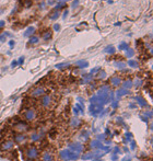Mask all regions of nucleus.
I'll use <instances>...</instances> for the list:
<instances>
[{
  "instance_id": "obj_52",
  "label": "nucleus",
  "mask_w": 153,
  "mask_h": 161,
  "mask_svg": "<svg viewBox=\"0 0 153 161\" xmlns=\"http://www.w3.org/2000/svg\"><path fill=\"white\" fill-rule=\"evenodd\" d=\"M18 66V62L17 60H13L12 63H11V68H14V67H17Z\"/></svg>"
},
{
  "instance_id": "obj_32",
  "label": "nucleus",
  "mask_w": 153,
  "mask_h": 161,
  "mask_svg": "<svg viewBox=\"0 0 153 161\" xmlns=\"http://www.w3.org/2000/svg\"><path fill=\"white\" fill-rule=\"evenodd\" d=\"M76 108L79 110V113H81V114H83V113H84V106H83V104L81 103H77L76 104Z\"/></svg>"
},
{
  "instance_id": "obj_56",
  "label": "nucleus",
  "mask_w": 153,
  "mask_h": 161,
  "mask_svg": "<svg viewBox=\"0 0 153 161\" xmlns=\"http://www.w3.org/2000/svg\"><path fill=\"white\" fill-rule=\"evenodd\" d=\"M73 113H75V115H78L79 114V110L77 108H73Z\"/></svg>"
},
{
  "instance_id": "obj_59",
  "label": "nucleus",
  "mask_w": 153,
  "mask_h": 161,
  "mask_svg": "<svg viewBox=\"0 0 153 161\" xmlns=\"http://www.w3.org/2000/svg\"><path fill=\"white\" fill-rule=\"evenodd\" d=\"M114 150H115V154H119V152H120V149L118 148V147H116Z\"/></svg>"
},
{
  "instance_id": "obj_20",
  "label": "nucleus",
  "mask_w": 153,
  "mask_h": 161,
  "mask_svg": "<svg viewBox=\"0 0 153 161\" xmlns=\"http://www.w3.org/2000/svg\"><path fill=\"white\" fill-rule=\"evenodd\" d=\"M132 87H133V85H132V81H131V80H126V81H124V83H123V88H125V89L129 90V89H131Z\"/></svg>"
},
{
  "instance_id": "obj_13",
  "label": "nucleus",
  "mask_w": 153,
  "mask_h": 161,
  "mask_svg": "<svg viewBox=\"0 0 153 161\" xmlns=\"http://www.w3.org/2000/svg\"><path fill=\"white\" fill-rule=\"evenodd\" d=\"M50 101H52V99H50L49 95H44L43 98H42V104H43V106H48V105L50 104Z\"/></svg>"
},
{
  "instance_id": "obj_12",
  "label": "nucleus",
  "mask_w": 153,
  "mask_h": 161,
  "mask_svg": "<svg viewBox=\"0 0 153 161\" xmlns=\"http://www.w3.org/2000/svg\"><path fill=\"white\" fill-rule=\"evenodd\" d=\"M45 93V89L43 88H36L35 90L32 91V95L33 96H41Z\"/></svg>"
},
{
  "instance_id": "obj_46",
  "label": "nucleus",
  "mask_w": 153,
  "mask_h": 161,
  "mask_svg": "<svg viewBox=\"0 0 153 161\" xmlns=\"http://www.w3.org/2000/svg\"><path fill=\"white\" fill-rule=\"evenodd\" d=\"M130 149H131V150H134V149H136V142H134L133 140L130 141Z\"/></svg>"
},
{
  "instance_id": "obj_44",
  "label": "nucleus",
  "mask_w": 153,
  "mask_h": 161,
  "mask_svg": "<svg viewBox=\"0 0 153 161\" xmlns=\"http://www.w3.org/2000/svg\"><path fill=\"white\" fill-rule=\"evenodd\" d=\"M112 106L115 109V108H117L118 106V100L116 99V100H113V103H112Z\"/></svg>"
},
{
  "instance_id": "obj_31",
  "label": "nucleus",
  "mask_w": 153,
  "mask_h": 161,
  "mask_svg": "<svg viewBox=\"0 0 153 161\" xmlns=\"http://www.w3.org/2000/svg\"><path fill=\"white\" fill-rule=\"evenodd\" d=\"M63 8H66V2H59V3H57L56 6H55V9H56V11L60 10V9H63Z\"/></svg>"
},
{
  "instance_id": "obj_24",
  "label": "nucleus",
  "mask_w": 153,
  "mask_h": 161,
  "mask_svg": "<svg viewBox=\"0 0 153 161\" xmlns=\"http://www.w3.org/2000/svg\"><path fill=\"white\" fill-rule=\"evenodd\" d=\"M89 135H90V132L83 131V132L81 133V135H80V140H86L87 137H89Z\"/></svg>"
},
{
  "instance_id": "obj_43",
  "label": "nucleus",
  "mask_w": 153,
  "mask_h": 161,
  "mask_svg": "<svg viewBox=\"0 0 153 161\" xmlns=\"http://www.w3.org/2000/svg\"><path fill=\"white\" fill-rule=\"evenodd\" d=\"M6 42V36H4V34H0V43H4Z\"/></svg>"
},
{
  "instance_id": "obj_47",
  "label": "nucleus",
  "mask_w": 153,
  "mask_h": 161,
  "mask_svg": "<svg viewBox=\"0 0 153 161\" xmlns=\"http://www.w3.org/2000/svg\"><path fill=\"white\" fill-rule=\"evenodd\" d=\"M57 0H47V4L48 6H54L55 3H56Z\"/></svg>"
},
{
  "instance_id": "obj_7",
  "label": "nucleus",
  "mask_w": 153,
  "mask_h": 161,
  "mask_svg": "<svg viewBox=\"0 0 153 161\" xmlns=\"http://www.w3.org/2000/svg\"><path fill=\"white\" fill-rule=\"evenodd\" d=\"M24 117L26 121H33L35 118V112L33 110H27V111L24 113Z\"/></svg>"
},
{
  "instance_id": "obj_30",
  "label": "nucleus",
  "mask_w": 153,
  "mask_h": 161,
  "mask_svg": "<svg viewBox=\"0 0 153 161\" xmlns=\"http://www.w3.org/2000/svg\"><path fill=\"white\" fill-rule=\"evenodd\" d=\"M43 39H44L45 41H48V40H50V39H52V32H50V31L45 32V33L43 34Z\"/></svg>"
},
{
  "instance_id": "obj_64",
  "label": "nucleus",
  "mask_w": 153,
  "mask_h": 161,
  "mask_svg": "<svg viewBox=\"0 0 153 161\" xmlns=\"http://www.w3.org/2000/svg\"><path fill=\"white\" fill-rule=\"evenodd\" d=\"M35 1H38V0H35Z\"/></svg>"
},
{
  "instance_id": "obj_10",
  "label": "nucleus",
  "mask_w": 153,
  "mask_h": 161,
  "mask_svg": "<svg viewBox=\"0 0 153 161\" xmlns=\"http://www.w3.org/2000/svg\"><path fill=\"white\" fill-rule=\"evenodd\" d=\"M110 83H112L114 87H118L120 83H122V79L117 76H114L110 78Z\"/></svg>"
},
{
  "instance_id": "obj_15",
  "label": "nucleus",
  "mask_w": 153,
  "mask_h": 161,
  "mask_svg": "<svg viewBox=\"0 0 153 161\" xmlns=\"http://www.w3.org/2000/svg\"><path fill=\"white\" fill-rule=\"evenodd\" d=\"M91 80H92V75H91V73H86V75H83L82 76L81 83H89Z\"/></svg>"
},
{
  "instance_id": "obj_8",
  "label": "nucleus",
  "mask_w": 153,
  "mask_h": 161,
  "mask_svg": "<svg viewBox=\"0 0 153 161\" xmlns=\"http://www.w3.org/2000/svg\"><path fill=\"white\" fill-rule=\"evenodd\" d=\"M34 32H35V27L34 26H29L27 29L24 31V33H23V36L24 37H29V36H32L34 34Z\"/></svg>"
},
{
  "instance_id": "obj_21",
  "label": "nucleus",
  "mask_w": 153,
  "mask_h": 161,
  "mask_svg": "<svg viewBox=\"0 0 153 161\" xmlns=\"http://www.w3.org/2000/svg\"><path fill=\"white\" fill-rule=\"evenodd\" d=\"M53 160H54V157L50 152H45L43 155V161H53Z\"/></svg>"
},
{
  "instance_id": "obj_45",
  "label": "nucleus",
  "mask_w": 153,
  "mask_h": 161,
  "mask_svg": "<svg viewBox=\"0 0 153 161\" xmlns=\"http://www.w3.org/2000/svg\"><path fill=\"white\" fill-rule=\"evenodd\" d=\"M9 46H10V47L11 48H13V47H14V45H15V42H14V41H13V40H10V41H9Z\"/></svg>"
},
{
  "instance_id": "obj_40",
  "label": "nucleus",
  "mask_w": 153,
  "mask_h": 161,
  "mask_svg": "<svg viewBox=\"0 0 153 161\" xmlns=\"http://www.w3.org/2000/svg\"><path fill=\"white\" fill-rule=\"evenodd\" d=\"M31 6H32V1H31V0H25L24 7H25V8H30Z\"/></svg>"
},
{
  "instance_id": "obj_2",
  "label": "nucleus",
  "mask_w": 153,
  "mask_h": 161,
  "mask_svg": "<svg viewBox=\"0 0 153 161\" xmlns=\"http://www.w3.org/2000/svg\"><path fill=\"white\" fill-rule=\"evenodd\" d=\"M104 110V105L101 104H90L89 106V113L92 116H97L102 111Z\"/></svg>"
},
{
  "instance_id": "obj_33",
  "label": "nucleus",
  "mask_w": 153,
  "mask_h": 161,
  "mask_svg": "<svg viewBox=\"0 0 153 161\" xmlns=\"http://www.w3.org/2000/svg\"><path fill=\"white\" fill-rule=\"evenodd\" d=\"M105 77H106V72L104 70H100L99 73H97V78L99 79H104Z\"/></svg>"
},
{
  "instance_id": "obj_58",
  "label": "nucleus",
  "mask_w": 153,
  "mask_h": 161,
  "mask_svg": "<svg viewBox=\"0 0 153 161\" xmlns=\"http://www.w3.org/2000/svg\"><path fill=\"white\" fill-rule=\"evenodd\" d=\"M130 160H131V157H125L123 159V161H130Z\"/></svg>"
},
{
  "instance_id": "obj_28",
  "label": "nucleus",
  "mask_w": 153,
  "mask_h": 161,
  "mask_svg": "<svg viewBox=\"0 0 153 161\" xmlns=\"http://www.w3.org/2000/svg\"><path fill=\"white\" fill-rule=\"evenodd\" d=\"M115 67L118 68V69H125V68H126V64L123 63V62H116L115 63Z\"/></svg>"
},
{
  "instance_id": "obj_60",
  "label": "nucleus",
  "mask_w": 153,
  "mask_h": 161,
  "mask_svg": "<svg viewBox=\"0 0 153 161\" xmlns=\"http://www.w3.org/2000/svg\"><path fill=\"white\" fill-rule=\"evenodd\" d=\"M129 108H130V109H132V108H133V109H134V108H136V105H134V104H132V103H131L130 105H129Z\"/></svg>"
},
{
  "instance_id": "obj_63",
  "label": "nucleus",
  "mask_w": 153,
  "mask_h": 161,
  "mask_svg": "<svg viewBox=\"0 0 153 161\" xmlns=\"http://www.w3.org/2000/svg\"><path fill=\"white\" fill-rule=\"evenodd\" d=\"M26 161H32V160H26Z\"/></svg>"
},
{
  "instance_id": "obj_9",
  "label": "nucleus",
  "mask_w": 153,
  "mask_h": 161,
  "mask_svg": "<svg viewBox=\"0 0 153 161\" xmlns=\"http://www.w3.org/2000/svg\"><path fill=\"white\" fill-rule=\"evenodd\" d=\"M80 124H81L80 118H78L77 116H75V117H72V118H71V121H70V125H71V127L77 128V127L80 126Z\"/></svg>"
},
{
  "instance_id": "obj_42",
  "label": "nucleus",
  "mask_w": 153,
  "mask_h": 161,
  "mask_svg": "<svg viewBox=\"0 0 153 161\" xmlns=\"http://www.w3.org/2000/svg\"><path fill=\"white\" fill-rule=\"evenodd\" d=\"M78 4H79V0H73L71 3V8H77Z\"/></svg>"
},
{
  "instance_id": "obj_11",
  "label": "nucleus",
  "mask_w": 153,
  "mask_h": 161,
  "mask_svg": "<svg viewBox=\"0 0 153 161\" xmlns=\"http://www.w3.org/2000/svg\"><path fill=\"white\" fill-rule=\"evenodd\" d=\"M14 127L17 128L18 131L23 132V131H26V129H27V124H26V123H23V122H20V123L15 124Z\"/></svg>"
},
{
  "instance_id": "obj_22",
  "label": "nucleus",
  "mask_w": 153,
  "mask_h": 161,
  "mask_svg": "<svg viewBox=\"0 0 153 161\" xmlns=\"http://www.w3.org/2000/svg\"><path fill=\"white\" fill-rule=\"evenodd\" d=\"M125 55H126V57L131 58V57H133V55H134V50L132 48H128V49L125 50Z\"/></svg>"
},
{
  "instance_id": "obj_6",
  "label": "nucleus",
  "mask_w": 153,
  "mask_h": 161,
  "mask_svg": "<svg viewBox=\"0 0 153 161\" xmlns=\"http://www.w3.org/2000/svg\"><path fill=\"white\" fill-rule=\"evenodd\" d=\"M130 92H129V90H127V89H125V88H122V89H119V90H117L116 91V98H117V100H119L122 96H124V95H127V94H129Z\"/></svg>"
},
{
  "instance_id": "obj_5",
  "label": "nucleus",
  "mask_w": 153,
  "mask_h": 161,
  "mask_svg": "<svg viewBox=\"0 0 153 161\" xmlns=\"http://www.w3.org/2000/svg\"><path fill=\"white\" fill-rule=\"evenodd\" d=\"M37 155H38V151H37V149H36L35 147H32V148H30L29 150H27V152H26V156L30 159L36 158V157H37Z\"/></svg>"
},
{
  "instance_id": "obj_4",
  "label": "nucleus",
  "mask_w": 153,
  "mask_h": 161,
  "mask_svg": "<svg viewBox=\"0 0 153 161\" xmlns=\"http://www.w3.org/2000/svg\"><path fill=\"white\" fill-rule=\"evenodd\" d=\"M12 147H13V141L12 140H6V141H3L2 144L0 145V150L7 151V150L12 149Z\"/></svg>"
},
{
  "instance_id": "obj_19",
  "label": "nucleus",
  "mask_w": 153,
  "mask_h": 161,
  "mask_svg": "<svg viewBox=\"0 0 153 161\" xmlns=\"http://www.w3.org/2000/svg\"><path fill=\"white\" fill-rule=\"evenodd\" d=\"M38 42H39V39L37 37V36H34V35L30 36V39H29V44L34 45V44H37Z\"/></svg>"
},
{
  "instance_id": "obj_49",
  "label": "nucleus",
  "mask_w": 153,
  "mask_h": 161,
  "mask_svg": "<svg viewBox=\"0 0 153 161\" xmlns=\"http://www.w3.org/2000/svg\"><path fill=\"white\" fill-rule=\"evenodd\" d=\"M140 118H141V119H142V121L144 122V123H148V122H149V119H148V117L146 116V115H141V116H140Z\"/></svg>"
},
{
  "instance_id": "obj_36",
  "label": "nucleus",
  "mask_w": 153,
  "mask_h": 161,
  "mask_svg": "<svg viewBox=\"0 0 153 161\" xmlns=\"http://www.w3.org/2000/svg\"><path fill=\"white\" fill-rule=\"evenodd\" d=\"M96 139L97 140H99V141H104L105 140V135L104 134H100V135H97V138H96Z\"/></svg>"
},
{
  "instance_id": "obj_39",
  "label": "nucleus",
  "mask_w": 153,
  "mask_h": 161,
  "mask_svg": "<svg viewBox=\"0 0 153 161\" xmlns=\"http://www.w3.org/2000/svg\"><path fill=\"white\" fill-rule=\"evenodd\" d=\"M132 85H133L134 87H140V86L142 85V81H141V80H136L134 82H132Z\"/></svg>"
},
{
  "instance_id": "obj_27",
  "label": "nucleus",
  "mask_w": 153,
  "mask_h": 161,
  "mask_svg": "<svg viewBox=\"0 0 153 161\" xmlns=\"http://www.w3.org/2000/svg\"><path fill=\"white\" fill-rule=\"evenodd\" d=\"M128 48H129V46H128V44L126 42H122L118 45V49H120V50H126Z\"/></svg>"
},
{
  "instance_id": "obj_54",
  "label": "nucleus",
  "mask_w": 153,
  "mask_h": 161,
  "mask_svg": "<svg viewBox=\"0 0 153 161\" xmlns=\"http://www.w3.org/2000/svg\"><path fill=\"white\" fill-rule=\"evenodd\" d=\"M3 34H4V36H9V37H12V34H10V33H9V32L8 31H6V32H3Z\"/></svg>"
},
{
  "instance_id": "obj_1",
  "label": "nucleus",
  "mask_w": 153,
  "mask_h": 161,
  "mask_svg": "<svg viewBox=\"0 0 153 161\" xmlns=\"http://www.w3.org/2000/svg\"><path fill=\"white\" fill-rule=\"evenodd\" d=\"M59 156H60V159H61L62 161H77L79 158H80L79 154L73 152V151L69 150V149L61 150Z\"/></svg>"
},
{
  "instance_id": "obj_53",
  "label": "nucleus",
  "mask_w": 153,
  "mask_h": 161,
  "mask_svg": "<svg viewBox=\"0 0 153 161\" xmlns=\"http://www.w3.org/2000/svg\"><path fill=\"white\" fill-rule=\"evenodd\" d=\"M112 160H113V161H118V157H117V155H115V154H114V155L112 156Z\"/></svg>"
},
{
  "instance_id": "obj_23",
  "label": "nucleus",
  "mask_w": 153,
  "mask_h": 161,
  "mask_svg": "<svg viewBox=\"0 0 153 161\" xmlns=\"http://www.w3.org/2000/svg\"><path fill=\"white\" fill-rule=\"evenodd\" d=\"M59 17H60L59 11H54L53 13H50V14H49V19L50 20H57Z\"/></svg>"
},
{
  "instance_id": "obj_29",
  "label": "nucleus",
  "mask_w": 153,
  "mask_h": 161,
  "mask_svg": "<svg viewBox=\"0 0 153 161\" xmlns=\"http://www.w3.org/2000/svg\"><path fill=\"white\" fill-rule=\"evenodd\" d=\"M24 139H25V136L23 135V134H18V135L15 136V141H17V142H22Z\"/></svg>"
},
{
  "instance_id": "obj_16",
  "label": "nucleus",
  "mask_w": 153,
  "mask_h": 161,
  "mask_svg": "<svg viewBox=\"0 0 153 161\" xmlns=\"http://www.w3.org/2000/svg\"><path fill=\"white\" fill-rule=\"evenodd\" d=\"M76 65H77L79 68L83 69V68H86L87 66H89V63H87L86 60H83V59H81V60H78V62L76 63Z\"/></svg>"
},
{
  "instance_id": "obj_41",
  "label": "nucleus",
  "mask_w": 153,
  "mask_h": 161,
  "mask_svg": "<svg viewBox=\"0 0 153 161\" xmlns=\"http://www.w3.org/2000/svg\"><path fill=\"white\" fill-rule=\"evenodd\" d=\"M54 31H55V32H59V31H60V24L56 23V24L54 25Z\"/></svg>"
},
{
  "instance_id": "obj_34",
  "label": "nucleus",
  "mask_w": 153,
  "mask_h": 161,
  "mask_svg": "<svg viewBox=\"0 0 153 161\" xmlns=\"http://www.w3.org/2000/svg\"><path fill=\"white\" fill-rule=\"evenodd\" d=\"M125 136H126V139H125V141H126V142H128V141H131V139H132V134H131V133H126V135H125Z\"/></svg>"
},
{
  "instance_id": "obj_51",
  "label": "nucleus",
  "mask_w": 153,
  "mask_h": 161,
  "mask_svg": "<svg viewBox=\"0 0 153 161\" xmlns=\"http://www.w3.org/2000/svg\"><path fill=\"white\" fill-rule=\"evenodd\" d=\"M146 116L148 117V118H151L152 117V112H150V111H148V112H146Z\"/></svg>"
},
{
  "instance_id": "obj_50",
  "label": "nucleus",
  "mask_w": 153,
  "mask_h": 161,
  "mask_svg": "<svg viewBox=\"0 0 153 161\" xmlns=\"http://www.w3.org/2000/svg\"><path fill=\"white\" fill-rule=\"evenodd\" d=\"M68 13H69V11L67 10V9H66V10H65V12L62 13V19L65 20V19H66V18H67V16H68Z\"/></svg>"
},
{
  "instance_id": "obj_35",
  "label": "nucleus",
  "mask_w": 153,
  "mask_h": 161,
  "mask_svg": "<svg viewBox=\"0 0 153 161\" xmlns=\"http://www.w3.org/2000/svg\"><path fill=\"white\" fill-rule=\"evenodd\" d=\"M31 139L33 140V141H37L39 139V134H36V133H34V134L31 136Z\"/></svg>"
},
{
  "instance_id": "obj_26",
  "label": "nucleus",
  "mask_w": 153,
  "mask_h": 161,
  "mask_svg": "<svg viewBox=\"0 0 153 161\" xmlns=\"http://www.w3.org/2000/svg\"><path fill=\"white\" fill-rule=\"evenodd\" d=\"M69 66H70V64L69 63H60V64H57L55 67H56L57 69H63V68H67Z\"/></svg>"
},
{
  "instance_id": "obj_17",
  "label": "nucleus",
  "mask_w": 153,
  "mask_h": 161,
  "mask_svg": "<svg viewBox=\"0 0 153 161\" xmlns=\"http://www.w3.org/2000/svg\"><path fill=\"white\" fill-rule=\"evenodd\" d=\"M104 53H106V54H114V53H116V48L114 47L113 45H108V46H106V47L104 48Z\"/></svg>"
},
{
  "instance_id": "obj_55",
  "label": "nucleus",
  "mask_w": 153,
  "mask_h": 161,
  "mask_svg": "<svg viewBox=\"0 0 153 161\" xmlns=\"http://www.w3.org/2000/svg\"><path fill=\"white\" fill-rule=\"evenodd\" d=\"M4 24H6V22H4L3 20H0V29H2V27L4 26Z\"/></svg>"
},
{
  "instance_id": "obj_57",
  "label": "nucleus",
  "mask_w": 153,
  "mask_h": 161,
  "mask_svg": "<svg viewBox=\"0 0 153 161\" xmlns=\"http://www.w3.org/2000/svg\"><path fill=\"white\" fill-rule=\"evenodd\" d=\"M45 4H46V2H42V3L39 4V9H42V10H43L44 7H45Z\"/></svg>"
},
{
  "instance_id": "obj_61",
  "label": "nucleus",
  "mask_w": 153,
  "mask_h": 161,
  "mask_svg": "<svg viewBox=\"0 0 153 161\" xmlns=\"http://www.w3.org/2000/svg\"><path fill=\"white\" fill-rule=\"evenodd\" d=\"M59 2H67V1H69V0H58Z\"/></svg>"
},
{
  "instance_id": "obj_37",
  "label": "nucleus",
  "mask_w": 153,
  "mask_h": 161,
  "mask_svg": "<svg viewBox=\"0 0 153 161\" xmlns=\"http://www.w3.org/2000/svg\"><path fill=\"white\" fill-rule=\"evenodd\" d=\"M100 71V67H95V68H93V69H91V71H90V73H91V75L92 76H93L94 75V73L95 72H99Z\"/></svg>"
},
{
  "instance_id": "obj_38",
  "label": "nucleus",
  "mask_w": 153,
  "mask_h": 161,
  "mask_svg": "<svg viewBox=\"0 0 153 161\" xmlns=\"http://www.w3.org/2000/svg\"><path fill=\"white\" fill-rule=\"evenodd\" d=\"M24 59H25L24 56H21V57L17 60V62H18V65H23V63H24Z\"/></svg>"
},
{
  "instance_id": "obj_48",
  "label": "nucleus",
  "mask_w": 153,
  "mask_h": 161,
  "mask_svg": "<svg viewBox=\"0 0 153 161\" xmlns=\"http://www.w3.org/2000/svg\"><path fill=\"white\" fill-rule=\"evenodd\" d=\"M116 121H117V123L122 124V125H125V122L123 121V118H122V117H116Z\"/></svg>"
},
{
  "instance_id": "obj_18",
  "label": "nucleus",
  "mask_w": 153,
  "mask_h": 161,
  "mask_svg": "<svg viewBox=\"0 0 153 161\" xmlns=\"http://www.w3.org/2000/svg\"><path fill=\"white\" fill-rule=\"evenodd\" d=\"M93 158H94V152H87L81 157L82 160H93Z\"/></svg>"
},
{
  "instance_id": "obj_25",
  "label": "nucleus",
  "mask_w": 153,
  "mask_h": 161,
  "mask_svg": "<svg viewBox=\"0 0 153 161\" xmlns=\"http://www.w3.org/2000/svg\"><path fill=\"white\" fill-rule=\"evenodd\" d=\"M128 65L130 66L131 68H138L139 64H138L137 60H133V59H129V60H128Z\"/></svg>"
},
{
  "instance_id": "obj_14",
  "label": "nucleus",
  "mask_w": 153,
  "mask_h": 161,
  "mask_svg": "<svg viewBox=\"0 0 153 161\" xmlns=\"http://www.w3.org/2000/svg\"><path fill=\"white\" fill-rule=\"evenodd\" d=\"M134 99H136L137 101H138V103H139V105H140V106H142V108H146V106H148V103H147V101L144 100V99H143L142 98V96H136V98H134Z\"/></svg>"
},
{
  "instance_id": "obj_3",
  "label": "nucleus",
  "mask_w": 153,
  "mask_h": 161,
  "mask_svg": "<svg viewBox=\"0 0 153 161\" xmlns=\"http://www.w3.org/2000/svg\"><path fill=\"white\" fill-rule=\"evenodd\" d=\"M69 147V150H71L73 151V152H81V151L83 150V145L81 144H79V142H75V144H70V145H68Z\"/></svg>"
},
{
  "instance_id": "obj_62",
  "label": "nucleus",
  "mask_w": 153,
  "mask_h": 161,
  "mask_svg": "<svg viewBox=\"0 0 153 161\" xmlns=\"http://www.w3.org/2000/svg\"><path fill=\"white\" fill-rule=\"evenodd\" d=\"M120 24H122V23H120V22H117V23H115V25H116V26H119Z\"/></svg>"
}]
</instances>
